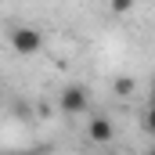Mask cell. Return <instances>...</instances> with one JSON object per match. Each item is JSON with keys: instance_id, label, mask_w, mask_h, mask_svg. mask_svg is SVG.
I'll return each instance as SVG.
<instances>
[{"instance_id": "9c48e42d", "label": "cell", "mask_w": 155, "mask_h": 155, "mask_svg": "<svg viewBox=\"0 0 155 155\" xmlns=\"http://www.w3.org/2000/svg\"><path fill=\"white\" fill-rule=\"evenodd\" d=\"M148 105L155 108V79H152V90H148Z\"/></svg>"}, {"instance_id": "277c9868", "label": "cell", "mask_w": 155, "mask_h": 155, "mask_svg": "<svg viewBox=\"0 0 155 155\" xmlns=\"http://www.w3.org/2000/svg\"><path fill=\"white\" fill-rule=\"evenodd\" d=\"M7 112H11L15 119H29V116H33V105H29L25 97H18V94H11V101H7Z\"/></svg>"}, {"instance_id": "5b68a950", "label": "cell", "mask_w": 155, "mask_h": 155, "mask_svg": "<svg viewBox=\"0 0 155 155\" xmlns=\"http://www.w3.org/2000/svg\"><path fill=\"white\" fill-rule=\"evenodd\" d=\"M112 94H116V97H130V94H134V79L130 76H116L112 79Z\"/></svg>"}, {"instance_id": "6da1fadb", "label": "cell", "mask_w": 155, "mask_h": 155, "mask_svg": "<svg viewBox=\"0 0 155 155\" xmlns=\"http://www.w3.org/2000/svg\"><path fill=\"white\" fill-rule=\"evenodd\" d=\"M7 43H11V51H15V54L33 58V54L43 51V33L33 29V25H15V29L7 33Z\"/></svg>"}, {"instance_id": "30bf717a", "label": "cell", "mask_w": 155, "mask_h": 155, "mask_svg": "<svg viewBox=\"0 0 155 155\" xmlns=\"http://www.w3.org/2000/svg\"><path fill=\"white\" fill-rule=\"evenodd\" d=\"M144 155H155V144H152V148H148V152H144Z\"/></svg>"}, {"instance_id": "8fae6325", "label": "cell", "mask_w": 155, "mask_h": 155, "mask_svg": "<svg viewBox=\"0 0 155 155\" xmlns=\"http://www.w3.org/2000/svg\"><path fill=\"white\" fill-rule=\"evenodd\" d=\"M29 155H47V152H40V148H36V152H29Z\"/></svg>"}, {"instance_id": "7c38bea8", "label": "cell", "mask_w": 155, "mask_h": 155, "mask_svg": "<svg viewBox=\"0 0 155 155\" xmlns=\"http://www.w3.org/2000/svg\"><path fill=\"white\" fill-rule=\"evenodd\" d=\"M105 155H119V152H105Z\"/></svg>"}, {"instance_id": "3957f363", "label": "cell", "mask_w": 155, "mask_h": 155, "mask_svg": "<svg viewBox=\"0 0 155 155\" xmlns=\"http://www.w3.org/2000/svg\"><path fill=\"white\" fill-rule=\"evenodd\" d=\"M87 137L94 141V144H108L112 137H116V126H112V119L108 116H94L87 123Z\"/></svg>"}, {"instance_id": "7a4b0ae2", "label": "cell", "mask_w": 155, "mask_h": 155, "mask_svg": "<svg viewBox=\"0 0 155 155\" xmlns=\"http://www.w3.org/2000/svg\"><path fill=\"white\" fill-rule=\"evenodd\" d=\"M87 108H90V90H87V87H79V83L61 87V94H58V112H65V116H83Z\"/></svg>"}, {"instance_id": "8992f818", "label": "cell", "mask_w": 155, "mask_h": 155, "mask_svg": "<svg viewBox=\"0 0 155 155\" xmlns=\"http://www.w3.org/2000/svg\"><path fill=\"white\" fill-rule=\"evenodd\" d=\"M108 11L112 15H130L134 11V0H108Z\"/></svg>"}, {"instance_id": "ba28073f", "label": "cell", "mask_w": 155, "mask_h": 155, "mask_svg": "<svg viewBox=\"0 0 155 155\" xmlns=\"http://www.w3.org/2000/svg\"><path fill=\"white\" fill-rule=\"evenodd\" d=\"M0 155H29V148H0Z\"/></svg>"}, {"instance_id": "52a82bcc", "label": "cell", "mask_w": 155, "mask_h": 155, "mask_svg": "<svg viewBox=\"0 0 155 155\" xmlns=\"http://www.w3.org/2000/svg\"><path fill=\"white\" fill-rule=\"evenodd\" d=\"M141 126H144V134H148V137H155V108H152V105H148L144 119H141Z\"/></svg>"}]
</instances>
